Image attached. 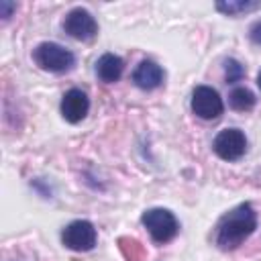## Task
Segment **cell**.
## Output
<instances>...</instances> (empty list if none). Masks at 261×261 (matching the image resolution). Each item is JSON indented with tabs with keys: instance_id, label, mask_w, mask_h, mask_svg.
Instances as JSON below:
<instances>
[{
	"instance_id": "cell-1",
	"label": "cell",
	"mask_w": 261,
	"mask_h": 261,
	"mask_svg": "<svg viewBox=\"0 0 261 261\" xmlns=\"http://www.w3.org/2000/svg\"><path fill=\"white\" fill-rule=\"evenodd\" d=\"M257 228V212L249 202L228 210L216 226V245L224 251H232L243 245Z\"/></svg>"
},
{
	"instance_id": "cell-2",
	"label": "cell",
	"mask_w": 261,
	"mask_h": 261,
	"mask_svg": "<svg viewBox=\"0 0 261 261\" xmlns=\"http://www.w3.org/2000/svg\"><path fill=\"white\" fill-rule=\"evenodd\" d=\"M33 59L41 69L53 71V73L69 71L75 63V57L69 49L61 47L59 43H49V41L37 45V49L33 51Z\"/></svg>"
},
{
	"instance_id": "cell-3",
	"label": "cell",
	"mask_w": 261,
	"mask_h": 261,
	"mask_svg": "<svg viewBox=\"0 0 261 261\" xmlns=\"http://www.w3.org/2000/svg\"><path fill=\"white\" fill-rule=\"evenodd\" d=\"M141 222L149 230L151 239L155 243H161V245L171 241L179 230L177 218L167 208H149V210H145L143 216H141Z\"/></svg>"
},
{
	"instance_id": "cell-4",
	"label": "cell",
	"mask_w": 261,
	"mask_h": 261,
	"mask_svg": "<svg viewBox=\"0 0 261 261\" xmlns=\"http://www.w3.org/2000/svg\"><path fill=\"white\" fill-rule=\"evenodd\" d=\"M214 153L224 161H237L247 151V137L239 128H224L214 137Z\"/></svg>"
},
{
	"instance_id": "cell-5",
	"label": "cell",
	"mask_w": 261,
	"mask_h": 261,
	"mask_svg": "<svg viewBox=\"0 0 261 261\" xmlns=\"http://www.w3.org/2000/svg\"><path fill=\"white\" fill-rule=\"evenodd\" d=\"M61 241L71 251H90L96 245V228L90 220H73L61 230Z\"/></svg>"
},
{
	"instance_id": "cell-6",
	"label": "cell",
	"mask_w": 261,
	"mask_h": 261,
	"mask_svg": "<svg viewBox=\"0 0 261 261\" xmlns=\"http://www.w3.org/2000/svg\"><path fill=\"white\" fill-rule=\"evenodd\" d=\"M192 110L196 116L204 118V120H214L222 114L224 104L222 98L218 96V92L210 86H198L192 92Z\"/></svg>"
},
{
	"instance_id": "cell-7",
	"label": "cell",
	"mask_w": 261,
	"mask_h": 261,
	"mask_svg": "<svg viewBox=\"0 0 261 261\" xmlns=\"http://www.w3.org/2000/svg\"><path fill=\"white\" fill-rule=\"evenodd\" d=\"M63 31L77 41H90L98 33V22L86 8H73L65 14Z\"/></svg>"
},
{
	"instance_id": "cell-8",
	"label": "cell",
	"mask_w": 261,
	"mask_h": 261,
	"mask_svg": "<svg viewBox=\"0 0 261 261\" xmlns=\"http://www.w3.org/2000/svg\"><path fill=\"white\" fill-rule=\"evenodd\" d=\"M88 110H90V100H88L86 92H82L77 88H71L69 92L63 94V98H61V116L67 122L75 124V122L84 120Z\"/></svg>"
},
{
	"instance_id": "cell-9",
	"label": "cell",
	"mask_w": 261,
	"mask_h": 261,
	"mask_svg": "<svg viewBox=\"0 0 261 261\" xmlns=\"http://www.w3.org/2000/svg\"><path fill=\"white\" fill-rule=\"evenodd\" d=\"M163 77H165L163 69L155 61H151V59H143L135 67V71H133V82L141 90H155V88H159L163 84Z\"/></svg>"
},
{
	"instance_id": "cell-10",
	"label": "cell",
	"mask_w": 261,
	"mask_h": 261,
	"mask_svg": "<svg viewBox=\"0 0 261 261\" xmlns=\"http://www.w3.org/2000/svg\"><path fill=\"white\" fill-rule=\"evenodd\" d=\"M124 63L118 55L114 53H104L98 61H96V75L104 82V84H112L122 75Z\"/></svg>"
},
{
	"instance_id": "cell-11",
	"label": "cell",
	"mask_w": 261,
	"mask_h": 261,
	"mask_svg": "<svg viewBox=\"0 0 261 261\" xmlns=\"http://www.w3.org/2000/svg\"><path fill=\"white\" fill-rule=\"evenodd\" d=\"M228 102H230V108L239 112H247L255 106V94L249 88H234L228 96Z\"/></svg>"
},
{
	"instance_id": "cell-12",
	"label": "cell",
	"mask_w": 261,
	"mask_h": 261,
	"mask_svg": "<svg viewBox=\"0 0 261 261\" xmlns=\"http://www.w3.org/2000/svg\"><path fill=\"white\" fill-rule=\"evenodd\" d=\"M259 6H261V2H253V0H226V2H216V10L222 12V14H228V16H234V14H241V12H249V10H255Z\"/></svg>"
},
{
	"instance_id": "cell-13",
	"label": "cell",
	"mask_w": 261,
	"mask_h": 261,
	"mask_svg": "<svg viewBox=\"0 0 261 261\" xmlns=\"http://www.w3.org/2000/svg\"><path fill=\"white\" fill-rule=\"evenodd\" d=\"M224 75H226V82H228V84H237V82L243 80L245 67H243L237 59H226V61H224Z\"/></svg>"
},
{
	"instance_id": "cell-14",
	"label": "cell",
	"mask_w": 261,
	"mask_h": 261,
	"mask_svg": "<svg viewBox=\"0 0 261 261\" xmlns=\"http://www.w3.org/2000/svg\"><path fill=\"white\" fill-rule=\"evenodd\" d=\"M12 10H16V4H14V2H10V0H0V16H2V20L10 18Z\"/></svg>"
},
{
	"instance_id": "cell-15",
	"label": "cell",
	"mask_w": 261,
	"mask_h": 261,
	"mask_svg": "<svg viewBox=\"0 0 261 261\" xmlns=\"http://www.w3.org/2000/svg\"><path fill=\"white\" fill-rule=\"evenodd\" d=\"M249 37L255 45H261V20H255L249 29Z\"/></svg>"
},
{
	"instance_id": "cell-16",
	"label": "cell",
	"mask_w": 261,
	"mask_h": 261,
	"mask_svg": "<svg viewBox=\"0 0 261 261\" xmlns=\"http://www.w3.org/2000/svg\"><path fill=\"white\" fill-rule=\"evenodd\" d=\"M257 86L261 88V71H259V75H257Z\"/></svg>"
}]
</instances>
